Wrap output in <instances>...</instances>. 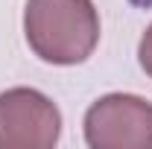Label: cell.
I'll return each mask as SVG.
<instances>
[{
	"instance_id": "1",
	"label": "cell",
	"mask_w": 152,
	"mask_h": 149,
	"mask_svg": "<svg viewBox=\"0 0 152 149\" xmlns=\"http://www.w3.org/2000/svg\"><path fill=\"white\" fill-rule=\"evenodd\" d=\"M23 35L47 64H82L99 44L94 0H26Z\"/></svg>"
},
{
	"instance_id": "4",
	"label": "cell",
	"mask_w": 152,
	"mask_h": 149,
	"mask_svg": "<svg viewBox=\"0 0 152 149\" xmlns=\"http://www.w3.org/2000/svg\"><path fill=\"white\" fill-rule=\"evenodd\" d=\"M137 61H140V67L146 70V76L152 79V23L146 26V32L140 35V44H137Z\"/></svg>"
},
{
	"instance_id": "2",
	"label": "cell",
	"mask_w": 152,
	"mask_h": 149,
	"mask_svg": "<svg viewBox=\"0 0 152 149\" xmlns=\"http://www.w3.org/2000/svg\"><path fill=\"white\" fill-rule=\"evenodd\" d=\"M91 149H152V102L137 93H105L85 111Z\"/></svg>"
},
{
	"instance_id": "5",
	"label": "cell",
	"mask_w": 152,
	"mask_h": 149,
	"mask_svg": "<svg viewBox=\"0 0 152 149\" xmlns=\"http://www.w3.org/2000/svg\"><path fill=\"white\" fill-rule=\"evenodd\" d=\"M129 3H132V6H140V9H149L152 6V0H129Z\"/></svg>"
},
{
	"instance_id": "3",
	"label": "cell",
	"mask_w": 152,
	"mask_h": 149,
	"mask_svg": "<svg viewBox=\"0 0 152 149\" xmlns=\"http://www.w3.org/2000/svg\"><path fill=\"white\" fill-rule=\"evenodd\" d=\"M61 134V114L47 93L9 88L0 93V149H53Z\"/></svg>"
}]
</instances>
